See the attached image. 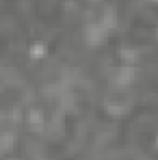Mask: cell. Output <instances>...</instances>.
I'll return each instance as SVG.
<instances>
[{"instance_id":"cell-1","label":"cell","mask_w":158,"mask_h":160,"mask_svg":"<svg viewBox=\"0 0 158 160\" xmlns=\"http://www.w3.org/2000/svg\"><path fill=\"white\" fill-rule=\"evenodd\" d=\"M104 34H106V28H104L102 24L93 22V24L87 26V41L93 43V45H97V43H101V41L104 39V38H106Z\"/></svg>"},{"instance_id":"cell-2","label":"cell","mask_w":158,"mask_h":160,"mask_svg":"<svg viewBox=\"0 0 158 160\" xmlns=\"http://www.w3.org/2000/svg\"><path fill=\"white\" fill-rule=\"evenodd\" d=\"M13 145H15V134H13V132H4V134H2V140H0L2 151H9Z\"/></svg>"},{"instance_id":"cell-3","label":"cell","mask_w":158,"mask_h":160,"mask_svg":"<svg viewBox=\"0 0 158 160\" xmlns=\"http://www.w3.org/2000/svg\"><path fill=\"white\" fill-rule=\"evenodd\" d=\"M45 54H47V47L43 43H36V45L30 47V56L32 58H43Z\"/></svg>"},{"instance_id":"cell-4","label":"cell","mask_w":158,"mask_h":160,"mask_svg":"<svg viewBox=\"0 0 158 160\" xmlns=\"http://www.w3.org/2000/svg\"><path fill=\"white\" fill-rule=\"evenodd\" d=\"M119 56H121L123 60H126V62H132V63H134L136 58H138V54H136L132 48H121V50H119Z\"/></svg>"},{"instance_id":"cell-5","label":"cell","mask_w":158,"mask_h":160,"mask_svg":"<svg viewBox=\"0 0 158 160\" xmlns=\"http://www.w3.org/2000/svg\"><path fill=\"white\" fill-rule=\"evenodd\" d=\"M123 106H108V112L110 114H114V116H117V114H123Z\"/></svg>"},{"instance_id":"cell-6","label":"cell","mask_w":158,"mask_h":160,"mask_svg":"<svg viewBox=\"0 0 158 160\" xmlns=\"http://www.w3.org/2000/svg\"><path fill=\"white\" fill-rule=\"evenodd\" d=\"M11 160H15V158H11Z\"/></svg>"},{"instance_id":"cell-7","label":"cell","mask_w":158,"mask_h":160,"mask_svg":"<svg viewBox=\"0 0 158 160\" xmlns=\"http://www.w3.org/2000/svg\"><path fill=\"white\" fill-rule=\"evenodd\" d=\"M156 145H158V142H156Z\"/></svg>"}]
</instances>
